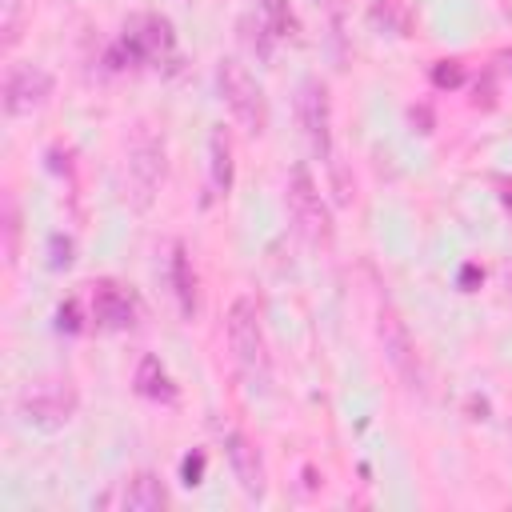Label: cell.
<instances>
[{
	"label": "cell",
	"instance_id": "cell-21",
	"mask_svg": "<svg viewBox=\"0 0 512 512\" xmlns=\"http://www.w3.org/2000/svg\"><path fill=\"white\" fill-rule=\"evenodd\" d=\"M432 80H436V84H440V88H444V84H448V88H452V84H460V68H456V64H448V68H444V64H440V68H436V72H432Z\"/></svg>",
	"mask_w": 512,
	"mask_h": 512
},
{
	"label": "cell",
	"instance_id": "cell-13",
	"mask_svg": "<svg viewBox=\"0 0 512 512\" xmlns=\"http://www.w3.org/2000/svg\"><path fill=\"white\" fill-rule=\"evenodd\" d=\"M136 392L148 396V400H164V404L176 400V384H172V376L164 372V364L156 356H144L140 360V368H136Z\"/></svg>",
	"mask_w": 512,
	"mask_h": 512
},
{
	"label": "cell",
	"instance_id": "cell-19",
	"mask_svg": "<svg viewBox=\"0 0 512 512\" xmlns=\"http://www.w3.org/2000/svg\"><path fill=\"white\" fill-rule=\"evenodd\" d=\"M68 264H72V240L52 236V268H68Z\"/></svg>",
	"mask_w": 512,
	"mask_h": 512
},
{
	"label": "cell",
	"instance_id": "cell-11",
	"mask_svg": "<svg viewBox=\"0 0 512 512\" xmlns=\"http://www.w3.org/2000/svg\"><path fill=\"white\" fill-rule=\"evenodd\" d=\"M164 500H168V492H164L160 476H152V472H136L120 492V504L128 512H156V508H164Z\"/></svg>",
	"mask_w": 512,
	"mask_h": 512
},
{
	"label": "cell",
	"instance_id": "cell-2",
	"mask_svg": "<svg viewBox=\"0 0 512 512\" xmlns=\"http://www.w3.org/2000/svg\"><path fill=\"white\" fill-rule=\"evenodd\" d=\"M228 344L232 356L240 364V372L248 376L252 388H268L272 364H268V344H264V328H260V308L252 296H236L228 308Z\"/></svg>",
	"mask_w": 512,
	"mask_h": 512
},
{
	"label": "cell",
	"instance_id": "cell-18",
	"mask_svg": "<svg viewBox=\"0 0 512 512\" xmlns=\"http://www.w3.org/2000/svg\"><path fill=\"white\" fill-rule=\"evenodd\" d=\"M20 16H24V0H0V32H4V48H12L20 40Z\"/></svg>",
	"mask_w": 512,
	"mask_h": 512
},
{
	"label": "cell",
	"instance_id": "cell-17",
	"mask_svg": "<svg viewBox=\"0 0 512 512\" xmlns=\"http://www.w3.org/2000/svg\"><path fill=\"white\" fill-rule=\"evenodd\" d=\"M4 256H8V264H16V256H20V212H16L12 196L4 200Z\"/></svg>",
	"mask_w": 512,
	"mask_h": 512
},
{
	"label": "cell",
	"instance_id": "cell-5",
	"mask_svg": "<svg viewBox=\"0 0 512 512\" xmlns=\"http://www.w3.org/2000/svg\"><path fill=\"white\" fill-rule=\"evenodd\" d=\"M288 212H292V220H296V228H300V236L308 244H328L332 240L328 204L320 200L316 180H312V172L304 164H296L292 176H288Z\"/></svg>",
	"mask_w": 512,
	"mask_h": 512
},
{
	"label": "cell",
	"instance_id": "cell-8",
	"mask_svg": "<svg viewBox=\"0 0 512 512\" xmlns=\"http://www.w3.org/2000/svg\"><path fill=\"white\" fill-rule=\"evenodd\" d=\"M300 124L312 152L332 164V108H328V88L320 80H308L300 88Z\"/></svg>",
	"mask_w": 512,
	"mask_h": 512
},
{
	"label": "cell",
	"instance_id": "cell-16",
	"mask_svg": "<svg viewBox=\"0 0 512 512\" xmlns=\"http://www.w3.org/2000/svg\"><path fill=\"white\" fill-rule=\"evenodd\" d=\"M256 4H260V16H264L268 36H288L292 32V8H288V0H256Z\"/></svg>",
	"mask_w": 512,
	"mask_h": 512
},
{
	"label": "cell",
	"instance_id": "cell-3",
	"mask_svg": "<svg viewBox=\"0 0 512 512\" xmlns=\"http://www.w3.org/2000/svg\"><path fill=\"white\" fill-rule=\"evenodd\" d=\"M76 408H80V396H76L72 380H60V376H44V380L24 384V392L16 400V416L40 432L64 428L76 416Z\"/></svg>",
	"mask_w": 512,
	"mask_h": 512
},
{
	"label": "cell",
	"instance_id": "cell-7",
	"mask_svg": "<svg viewBox=\"0 0 512 512\" xmlns=\"http://www.w3.org/2000/svg\"><path fill=\"white\" fill-rule=\"evenodd\" d=\"M52 96V76L40 64H16L4 76V112L8 116H32Z\"/></svg>",
	"mask_w": 512,
	"mask_h": 512
},
{
	"label": "cell",
	"instance_id": "cell-20",
	"mask_svg": "<svg viewBox=\"0 0 512 512\" xmlns=\"http://www.w3.org/2000/svg\"><path fill=\"white\" fill-rule=\"evenodd\" d=\"M60 328L64 332H80V320H76V300H68V304H60Z\"/></svg>",
	"mask_w": 512,
	"mask_h": 512
},
{
	"label": "cell",
	"instance_id": "cell-15",
	"mask_svg": "<svg viewBox=\"0 0 512 512\" xmlns=\"http://www.w3.org/2000/svg\"><path fill=\"white\" fill-rule=\"evenodd\" d=\"M172 292H176V300H180V312L192 316V312H196V276H192L188 256H184L180 244L172 248Z\"/></svg>",
	"mask_w": 512,
	"mask_h": 512
},
{
	"label": "cell",
	"instance_id": "cell-9",
	"mask_svg": "<svg viewBox=\"0 0 512 512\" xmlns=\"http://www.w3.org/2000/svg\"><path fill=\"white\" fill-rule=\"evenodd\" d=\"M224 452H228L232 476H236V484L244 488V496L260 500L268 484H264V460H260L256 444H252L244 432H228V436H224Z\"/></svg>",
	"mask_w": 512,
	"mask_h": 512
},
{
	"label": "cell",
	"instance_id": "cell-22",
	"mask_svg": "<svg viewBox=\"0 0 512 512\" xmlns=\"http://www.w3.org/2000/svg\"><path fill=\"white\" fill-rule=\"evenodd\" d=\"M200 468H204V456H188L184 460V484H200Z\"/></svg>",
	"mask_w": 512,
	"mask_h": 512
},
{
	"label": "cell",
	"instance_id": "cell-1",
	"mask_svg": "<svg viewBox=\"0 0 512 512\" xmlns=\"http://www.w3.org/2000/svg\"><path fill=\"white\" fill-rule=\"evenodd\" d=\"M164 180V144L148 124H136L124 144V196L136 212H144L156 200V188Z\"/></svg>",
	"mask_w": 512,
	"mask_h": 512
},
{
	"label": "cell",
	"instance_id": "cell-10",
	"mask_svg": "<svg viewBox=\"0 0 512 512\" xmlns=\"http://www.w3.org/2000/svg\"><path fill=\"white\" fill-rule=\"evenodd\" d=\"M92 316H96V324H104V328H128V324H132V296H128L120 284L100 280V284L92 288Z\"/></svg>",
	"mask_w": 512,
	"mask_h": 512
},
{
	"label": "cell",
	"instance_id": "cell-14",
	"mask_svg": "<svg viewBox=\"0 0 512 512\" xmlns=\"http://www.w3.org/2000/svg\"><path fill=\"white\" fill-rule=\"evenodd\" d=\"M208 152H212V192H216V196H224V192L232 188V144H228L224 128H216V132H212Z\"/></svg>",
	"mask_w": 512,
	"mask_h": 512
},
{
	"label": "cell",
	"instance_id": "cell-12",
	"mask_svg": "<svg viewBox=\"0 0 512 512\" xmlns=\"http://www.w3.org/2000/svg\"><path fill=\"white\" fill-rule=\"evenodd\" d=\"M368 24L384 36H408L412 8H408V0H372L368 4Z\"/></svg>",
	"mask_w": 512,
	"mask_h": 512
},
{
	"label": "cell",
	"instance_id": "cell-4",
	"mask_svg": "<svg viewBox=\"0 0 512 512\" xmlns=\"http://www.w3.org/2000/svg\"><path fill=\"white\" fill-rule=\"evenodd\" d=\"M216 84H220V96H224V104H228V112L256 136V132H264V124H268V108H264V92H260V84H256V76L240 64V60H220V68H216Z\"/></svg>",
	"mask_w": 512,
	"mask_h": 512
},
{
	"label": "cell",
	"instance_id": "cell-23",
	"mask_svg": "<svg viewBox=\"0 0 512 512\" xmlns=\"http://www.w3.org/2000/svg\"><path fill=\"white\" fill-rule=\"evenodd\" d=\"M324 4H328V12H332V16H340V8H344V0H324Z\"/></svg>",
	"mask_w": 512,
	"mask_h": 512
},
{
	"label": "cell",
	"instance_id": "cell-6",
	"mask_svg": "<svg viewBox=\"0 0 512 512\" xmlns=\"http://www.w3.org/2000/svg\"><path fill=\"white\" fill-rule=\"evenodd\" d=\"M376 332H380L384 356H388V364L396 368V376H400L412 392H424V388H428V380H424V364H420V356H416V344H412L404 320H400L392 308H380V324H376Z\"/></svg>",
	"mask_w": 512,
	"mask_h": 512
}]
</instances>
